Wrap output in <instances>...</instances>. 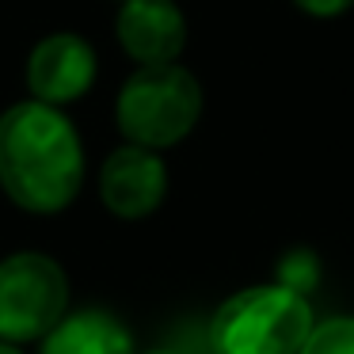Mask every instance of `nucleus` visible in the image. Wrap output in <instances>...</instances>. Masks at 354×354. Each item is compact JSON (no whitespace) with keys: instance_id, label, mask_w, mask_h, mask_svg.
I'll return each instance as SVG.
<instances>
[{"instance_id":"2","label":"nucleus","mask_w":354,"mask_h":354,"mask_svg":"<svg viewBox=\"0 0 354 354\" xmlns=\"http://www.w3.org/2000/svg\"><path fill=\"white\" fill-rule=\"evenodd\" d=\"M313 305L282 282L248 286L221 301L209 320L214 354H301L313 331Z\"/></svg>"},{"instance_id":"5","label":"nucleus","mask_w":354,"mask_h":354,"mask_svg":"<svg viewBox=\"0 0 354 354\" xmlns=\"http://www.w3.org/2000/svg\"><path fill=\"white\" fill-rule=\"evenodd\" d=\"M168 194V168L156 149L122 145L100 168V198L115 217L138 221L149 217Z\"/></svg>"},{"instance_id":"9","label":"nucleus","mask_w":354,"mask_h":354,"mask_svg":"<svg viewBox=\"0 0 354 354\" xmlns=\"http://www.w3.org/2000/svg\"><path fill=\"white\" fill-rule=\"evenodd\" d=\"M301 354H354V316H335L308 331Z\"/></svg>"},{"instance_id":"10","label":"nucleus","mask_w":354,"mask_h":354,"mask_svg":"<svg viewBox=\"0 0 354 354\" xmlns=\"http://www.w3.org/2000/svg\"><path fill=\"white\" fill-rule=\"evenodd\" d=\"M278 282L290 286V290H297V293H308V286L316 282V259H313L308 252L286 255L282 270H278Z\"/></svg>"},{"instance_id":"3","label":"nucleus","mask_w":354,"mask_h":354,"mask_svg":"<svg viewBox=\"0 0 354 354\" xmlns=\"http://www.w3.org/2000/svg\"><path fill=\"white\" fill-rule=\"evenodd\" d=\"M202 115V84L183 65H138L115 103V122L130 145L168 149L194 130Z\"/></svg>"},{"instance_id":"6","label":"nucleus","mask_w":354,"mask_h":354,"mask_svg":"<svg viewBox=\"0 0 354 354\" xmlns=\"http://www.w3.org/2000/svg\"><path fill=\"white\" fill-rule=\"evenodd\" d=\"M95 80V50L80 35H46L27 57V88L39 103L62 107L92 88Z\"/></svg>"},{"instance_id":"12","label":"nucleus","mask_w":354,"mask_h":354,"mask_svg":"<svg viewBox=\"0 0 354 354\" xmlns=\"http://www.w3.org/2000/svg\"><path fill=\"white\" fill-rule=\"evenodd\" d=\"M0 354H19V346H12V343H0Z\"/></svg>"},{"instance_id":"11","label":"nucleus","mask_w":354,"mask_h":354,"mask_svg":"<svg viewBox=\"0 0 354 354\" xmlns=\"http://www.w3.org/2000/svg\"><path fill=\"white\" fill-rule=\"evenodd\" d=\"M293 4L316 19H331V16H343L346 8H354V0H293Z\"/></svg>"},{"instance_id":"7","label":"nucleus","mask_w":354,"mask_h":354,"mask_svg":"<svg viewBox=\"0 0 354 354\" xmlns=\"http://www.w3.org/2000/svg\"><path fill=\"white\" fill-rule=\"evenodd\" d=\"M115 31L138 65H168L187 46V19L176 0H122Z\"/></svg>"},{"instance_id":"8","label":"nucleus","mask_w":354,"mask_h":354,"mask_svg":"<svg viewBox=\"0 0 354 354\" xmlns=\"http://www.w3.org/2000/svg\"><path fill=\"white\" fill-rule=\"evenodd\" d=\"M42 354H133V339L118 316L84 308L54 324V331L42 339Z\"/></svg>"},{"instance_id":"4","label":"nucleus","mask_w":354,"mask_h":354,"mask_svg":"<svg viewBox=\"0 0 354 354\" xmlns=\"http://www.w3.org/2000/svg\"><path fill=\"white\" fill-rule=\"evenodd\" d=\"M69 308V278L42 252L0 259V343H35L54 331Z\"/></svg>"},{"instance_id":"1","label":"nucleus","mask_w":354,"mask_h":354,"mask_svg":"<svg viewBox=\"0 0 354 354\" xmlns=\"http://www.w3.org/2000/svg\"><path fill=\"white\" fill-rule=\"evenodd\" d=\"M84 149L62 107L27 100L0 115V187L27 214H57L80 194Z\"/></svg>"},{"instance_id":"13","label":"nucleus","mask_w":354,"mask_h":354,"mask_svg":"<svg viewBox=\"0 0 354 354\" xmlns=\"http://www.w3.org/2000/svg\"><path fill=\"white\" fill-rule=\"evenodd\" d=\"M149 354H171V351H149Z\"/></svg>"}]
</instances>
